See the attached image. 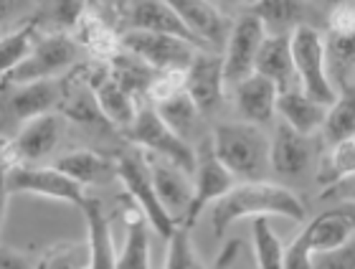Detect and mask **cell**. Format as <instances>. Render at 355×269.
<instances>
[{
	"label": "cell",
	"instance_id": "obj_24",
	"mask_svg": "<svg viewBox=\"0 0 355 269\" xmlns=\"http://www.w3.org/2000/svg\"><path fill=\"white\" fill-rule=\"evenodd\" d=\"M71 33H74L76 44L87 49L89 53H94L96 61H110L122 49V36H117L110 21H104L94 10H87Z\"/></svg>",
	"mask_w": 355,
	"mask_h": 269
},
{
	"label": "cell",
	"instance_id": "obj_26",
	"mask_svg": "<svg viewBox=\"0 0 355 269\" xmlns=\"http://www.w3.org/2000/svg\"><path fill=\"white\" fill-rule=\"evenodd\" d=\"M307 229H310L312 254H322V252H333V249L343 247L353 236L355 216H348L343 211H327V214H320L312 221H307Z\"/></svg>",
	"mask_w": 355,
	"mask_h": 269
},
{
	"label": "cell",
	"instance_id": "obj_16",
	"mask_svg": "<svg viewBox=\"0 0 355 269\" xmlns=\"http://www.w3.org/2000/svg\"><path fill=\"white\" fill-rule=\"evenodd\" d=\"M145 160H148L150 178H153V186H155V193L163 203V209L168 211V216L175 224H183L193 198V175H188L178 165L168 163L163 157L150 155V153H145Z\"/></svg>",
	"mask_w": 355,
	"mask_h": 269
},
{
	"label": "cell",
	"instance_id": "obj_13",
	"mask_svg": "<svg viewBox=\"0 0 355 269\" xmlns=\"http://www.w3.org/2000/svg\"><path fill=\"white\" fill-rule=\"evenodd\" d=\"M64 134V117L56 112L41 114L36 120L26 122L15 137L3 145V153L13 165H38L59 148Z\"/></svg>",
	"mask_w": 355,
	"mask_h": 269
},
{
	"label": "cell",
	"instance_id": "obj_19",
	"mask_svg": "<svg viewBox=\"0 0 355 269\" xmlns=\"http://www.w3.org/2000/svg\"><path fill=\"white\" fill-rule=\"evenodd\" d=\"M127 31H148V33H165V36L183 38L188 44L198 46L200 51H206L200 41L185 28V23L178 18V13L168 6V0H132V6L127 8Z\"/></svg>",
	"mask_w": 355,
	"mask_h": 269
},
{
	"label": "cell",
	"instance_id": "obj_23",
	"mask_svg": "<svg viewBox=\"0 0 355 269\" xmlns=\"http://www.w3.org/2000/svg\"><path fill=\"white\" fill-rule=\"evenodd\" d=\"M277 114L284 125L297 130L300 134H315L322 130L327 117V107L307 97L302 89H289L279 92L277 99Z\"/></svg>",
	"mask_w": 355,
	"mask_h": 269
},
{
	"label": "cell",
	"instance_id": "obj_18",
	"mask_svg": "<svg viewBox=\"0 0 355 269\" xmlns=\"http://www.w3.org/2000/svg\"><path fill=\"white\" fill-rule=\"evenodd\" d=\"M315 160V145L312 134H300L289 125L279 122L269 137V165L274 173L287 175V178H300L310 171Z\"/></svg>",
	"mask_w": 355,
	"mask_h": 269
},
{
	"label": "cell",
	"instance_id": "obj_41",
	"mask_svg": "<svg viewBox=\"0 0 355 269\" xmlns=\"http://www.w3.org/2000/svg\"><path fill=\"white\" fill-rule=\"evenodd\" d=\"M0 269H36L23 254L13 252V249L0 247Z\"/></svg>",
	"mask_w": 355,
	"mask_h": 269
},
{
	"label": "cell",
	"instance_id": "obj_32",
	"mask_svg": "<svg viewBox=\"0 0 355 269\" xmlns=\"http://www.w3.org/2000/svg\"><path fill=\"white\" fill-rule=\"evenodd\" d=\"M36 41H38L36 18L23 21L18 28H13L10 33H6V36L0 38V82L28 56Z\"/></svg>",
	"mask_w": 355,
	"mask_h": 269
},
{
	"label": "cell",
	"instance_id": "obj_14",
	"mask_svg": "<svg viewBox=\"0 0 355 269\" xmlns=\"http://www.w3.org/2000/svg\"><path fill=\"white\" fill-rule=\"evenodd\" d=\"M264 36V26L252 13H244L241 18H236L221 53L226 84H236L249 74H254V61H257V53H259Z\"/></svg>",
	"mask_w": 355,
	"mask_h": 269
},
{
	"label": "cell",
	"instance_id": "obj_8",
	"mask_svg": "<svg viewBox=\"0 0 355 269\" xmlns=\"http://www.w3.org/2000/svg\"><path fill=\"white\" fill-rule=\"evenodd\" d=\"M8 188H10V196L31 193L41 196V198H51V201L69 203L76 209H84L89 196L87 188L74 183L59 168H44V165H10Z\"/></svg>",
	"mask_w": 355,
	"mask_h": 269
},
{
	"label": "cell",
	"instance_id": "obj_44",
	"mask_svg": "<svg viewBox=\"0 0 355 269\" xmlns=\"http://www.w3.org/2000/svg\"><path fill=\"white\" fill-rule=\"evenodd\" d=\"M254 0H216L218 8H236V6H252Z\"/></svg>",
	"mask_w": 355,
	"mask_h": 269
},
{
	"label": "cell",
	"instance_id": "obj_45",
	"mask_svg": "<svg viewBox=\"0 0 355 269\" xmlns=\"http://www.w3.org/2000/svg\"><path fill=\"white\" fill-rule=\"evenodd\" d=\"M348 3V0H325V6H330V8H343Z\"/></svg>",
	"mask_w": 355,
	"mask_h": 269
},
{
	"label": "cell",
	"instance_id": "obj_10",
	"mask_svg": "<svg viewBox=\"0 0 355 269\" xmlns=\"http://www.w3.org/2000/svg\"><path fill=\"white\" fill-rule=\"evenodd\" d=\"M183 89L203 117H216L226 99V76L218 51H198L183 71Z\"/></svg>",
	"mask_w": 355,
	"mask_h": 269
},
{
	"label": "cell",
	"instance_id": "obj_3",
	"mask_svg": "<svg viewBox=\"0 0 355 269\" xmlns=\"http://www.w3.org/2000/svg\"><path fill=\"white\" fill-rule=\"evenodd\" d=\"M64 76L26 84H0V137L10 140L26 122L59 110Z\"/></svg>",
	"mask_w": 355,
	"mask_h": 269
},
{
	"label": "cell",
	"instance_id": "obj_40",
	"mask_svg": "<svg viewBox=\"0 0 355 269\" xmlns=\"http://www.w3.org/2000/svg\"><path fill=\"white\" fill-rule=\"evenodd\" d=\"M10 160L8 155L0 150V229H3V221H6V211L8 201H10V188H8V171H10Z\"/></svg>",
	"mask_w": 355,
	"mask_h": 269
},
{
	"label": "cell",
	"instance_id": "obj_1",
	"mask_svg": "<svg viewBox=\"0 0 355 269\" xmlns=\"http://www.w3.org/2000/svg\"><path fill=\"white\" fill-rule=\"evenodd\" d=\"M292 218L304 221L307 209L295 191L266 180H241L226 191L211 206V229L214 236L223 239L229 226L244 218Z\"/></svg>",
	"mask_w": 355,
	"mask_h": 269
},
{
	"label": "cell",
	"instance_id": "obj_7",
	"mask_svg": "<svg viewBox=\"0 0 355 269\" xmlns=\"http://www.w3.org/2000/svg\"><path fill=\"white\" fill-rule=\"evenodd\" d=\"M127 140L132 142L135 148L145 150L150 155H157L168 160V163L178 165L180 171L193 175L196 171V148L191 142H185L183 137H178L160 117H157L153 105H140L137 117L130 128L125 130Z\"/></svg>",
	"mask_w": 355,
	"mask_h": 269
},
{
	"label": "cell",
	"instance_id": "obj_2",
	"mask_svg": "<svg viewBox=\"0 0 355 269\" xmlns=\"http://www.w3.org/2000/svg\"><path fill=\"white\" fill-rule=\"evenodd\" d=\"M214 155L221 165L241 180H264L269 165V137L261 128L249 122H218L211 134Z\"/></svg>",
	"mask_w": 355,
	"mask_h": 269
},
{
	"label": "cell",
	"instance_id": "obj_17",
	"mask_svg": "<svg viewBox=\"0 0 355 269\" xmlns=\"http://www.w3.org/2000/svg\"><path fill=\"white\" fill-rule=\"evenodd\" d=\"M231 97L236 105V112L241 114V122L257 125V128H269L277 117V99H279V87L269 82L261 74H249L241 82L231 84Z\"/></svg>",
	"mask_w": 355,
	"mask_h": 269
},
{
	"label": "cell",
	"instance_id": "obj_38",
	"mask_svg": "<svg viewBox=\"0 0 355 269\" xmlns=\"http://www.w3.org/2000/svg\"><path fill=\"white\" fill-rule=\"evenodd\" d=\"M312 244H310V229L304 224V229L297 234L295 239L289 241V247L284 249V267L287 269H312Z\"/></svg>",
	"mask_w": 355,
	"mask_h": 269
},
{
	"label": "cell",
	"instance_id": "obj_4",
	"mask_svg": "<svg viewBox=\"0 0 355 269\" xmlns=\"http://www.w3.org/2000/svg\"><path fill=\"white\" fill-rule=\"evenodd\" d=\"M82 46L76 44L71 33H49L38 36L31 53L3 79L0 84H26V82H44V79H61L71 69L79 67Z\"/></svg>",
	"mask_w": 355,
	"mask_h": 269
},
{
	"label": "cell",
	"instance_id": "obj_31",
	"mask_svg": "<svg viewBox=\"0 0 355 269\" xmlns=\"http://www.w3.org/2000/svg\"><path fill=\"white\" fill-rule=\"evenodd\" d=\"M107 64H110L112 76H114V79H117V82L137 99L145 97L148 87L153 84V79L157 76L155 69L148 67L145 61L137 59V56H135V53H130L127 49H119V51L114 53Z\"/></svg>",
	"mask_w": 355,
	"mask_h": 269
},
{
	"label": "cell",
	"instance_id": "obj_35",
	"mask_svg": "<svg viewBox=\"0 0 355 269\" xmlns=\"http://www.w3.org/2000/svg\"><path fill=\"white\" fill-rule=\"evenodd\" d=\"M254 254H257L259 269H287L284 247L269 226V218H254Z\"/></svg>",
	"mask_w": 355,
	"mask_h": 269
},
{
	"label": "cell",
	"instance_id": "obj_9",
	"mask_svg": "<svg viewBox=\"0 0 355 269\" xmlns=\"http://www.w3.org/2000/svg\"><path fill=\"white\" fill-rule=\"evenodd\" d=\"M236 183V178L231 175L226 168L221 165V160L214 155V148H211V137H203L200 145L196 148V171H193V198L191 206H188V214H185L183 224L180 226H193L198 224L200 214L214 206L218 198H221L231 186Z\"/></svg>",
	"mask_w": 355,
	"mask_h": 269
},
{
	"label": "cell",
	"instance_id": "obj_47",
	"mask_svg": "<svg viewBox=\"0 0 355 269\" xmlns=\"http://www.w3.org/2000/svg\"><path fill=\"white\" fill-rule=\"evenodd\" d=\"M3 145H6V140H3V137H0V150H3Z\"/></svg>",
	"mask_w": 355,
	"mask_h": 269
},
{
	"label": "cell",
	"instance_id": "obj_37",
	"mask_svg": "<svg viewBox=\"0 0 355 269\" xmlns=\"http://www.w3.org/2000/svg\"><path fill=\"white\" fill-rule=\"evenodd\" d=\"M89 10V0H49V21L53 28L61 33L76 28V23L82 21V15Z\"/></svg>",
	"mask_w": 355,
	"mask_h": 269
},
{
	"label": "cell",
	"instance_id": "obj_33",
	"mask_svg": "<svg viewBox=\"0 0 355 269\" xmlns=\"http://www.w3.org/2000/svg\"><path fill=\"white\" fill-rule=\"evenodd\" d=\"M355 175V137L338 142L330 148V155L327 160H322V168H320L318 183L325 191L340 186L343 180H348Z\"/></svg>",
	"mask_w": 355,
	"mask_h": 269
},
{
	"label": "cell",
	"instance_id": "obj_20",
	"mask_svg": "<svg viewBox=\"0 0 355 269\" xmlns=\"http://www.w3.org/2000/svg\"><path fill=\"white\" fill-rule=\"evenodd\" d=\"M254 71L277 84L279 92L300 89V82H297L295 74V61H292L289 33H279V36L266 33L259 46V53H257V61H254Z\"/></svg>",
	"mask_w": 355,
	"mask_h": 269
},
{
	"label": "cell",
	"instance_id": "obj_46",
	"mask_svg": "<svg viewBox=\"0 0 355 269\" xmlns=\"http://www.w3.org/2000/svg\"><path fill=\"white\" fill-rule=\"evenodd\" d=\"M348 198H350V201H353V203H355V186H353V188H350V196H348Z\"/></svg>",
	"mask_w": 355,
	"mask_h": 269
},
{
	"label": "cell",
	"instance_id": "obj_39",
	"mask_svg": "<svg viewBox=\"0 0 355 269\" xmlns=\"http://www.w3.org/2000/svg\"><path fill=\"white\" fill-rule=\"evenodd\" d=\"M312 269H355V234L343 247L312 257Z\"/></svg>",
	"mask_w": 355,
	"mask_h": 269
},
{
	"label": "cell",
	"instance_id": "obj_12",
	"mask_svg": "<svg viewBox=\"0 0 355 269\" xmlns=\"http://www.w3.org/2000/svg\"><path fill=\"white\" fill-rule=\"evenodd\" d=\"M82 76L87 79V84L92 87L96 97V105L102 110L104 120L110 122L112 128L127 130L137 117V110H140V99L132 97L130 92L122 87V84L112 76L110 64L107 61H94V64H87V67H79Z\"/></svg>",
	"mask_w": 355,
	"mask_h": 269
},
{
	"label": "cell",
	"instance_id": "obj_28",
	"mask_svg": "<svg viewBox=\"0 0 355 269\" xmlns=\"http://www.w3.org/2000/svg\"><path fill=\"white\" fill-rule=\"evenodd\" d=\"M322 134L330 148L348 137H355V82L343 84L338 89L335 102L327 107Z\"/></svg>",
	"mask_w": 355,
	"mask_h": 269
},
{
	"label": "cell",
	"instance_id": "obj_30",
	"mask_svg": "<svg viewBox=\"0 0 355 269\" xmlns=\"http://www.w3.org/2000/svg\"><path fill=\"white\" fill-rule=\"evenodd\" d=\"M140 211L127 214V241L117 254V269H150V229Z\"/></svg>",
	"mask_w": 355,
	"mask_h": 269
},
{
	"label": "cell",
	"instance_id": "obj_43",
	"mask_svg": "<svg viewBox=\"0 0 355 269\" xmlns=\"http://www.w3.org/2000/svg\"><path fill=\"white\" fill-rule=\"evenodd\" d=\"M21 6L23 0H0V23H6Z\"/></svg>",
	"mask_w": 355,
	"mask_h": 269
},
{
	"label": "cell",
	"instance_id": "obj_27",
	"mask_svg": "<svg viewBox=\"0 0 355 269\" xmlns=\"http://www.w3.org/2000/svg\"><path fill=\"white\" fill-rule=\"evenodd\" d=\"M153 107H155L157 117H160L178 137H183L185 142H191L193 134H200V125H203L206 117L198 112V107L193 105V99L185 94V89L175 92V94H171L168 99H163V102H157V105H153Z\"/></svg>",
	"mask_w": 355,
	"mask_h": 269
},
{
	"label": "cell",
	"instance_id": "obj_25",
	"mask_svg": "<svg viewBox=\"0 0 355 269\" xmlns=\"http://www.w3.org/2000/svg\"><path fill=\"white\" fill-rule=\"evenodd\" d=\"M304 10H307L304 0H254L252 6H249V13L272 36L292 33L297 26H302Z\"/></svg>",
	"mask_w": 355,
	"mask_h": 269
},
{
	"label": "cell",
	"instance_id": "obj_6",
	"mask_svg": "<svg viewBox=\"0 0 355 269\" xmlns=\"http://www.w3.org/2000/svg\"><path fill=\"white\" fill-rule=\"evenodd\" d=\"M117 178L122 180L127 196L135 201L137 211H140L145 221L150 224L153 232H157L163 239H168L175 232V221L168 216V211L163 209V203L157 198L153 178H150V168L145 160V153L140 148H130L117 157Z\"/></svg>",
	"mask_w": 355,
	"mask_h": 269
},
{
	"label": "cell",
	"instance_id": "obj_22",
	"mask_svg": "<svg viewBox=\"0 0 355 269\" xmlns=\"http://www.w3.org/2000/svg\"><path fill=\"white\" fill-rule=\"evenodd\" d=\"M59 168L64 175L79 183V186H107L117 178V157H110L96 150H71L67 155L59 157V163L53 165Z\"/></svg>",
	"mask_w": 355,
	"mask_h": 269
},
{
	"label": "cell",
	"instance_id": "obj_29",
	"mask_svg": "<svg viewBox=\"0 0 355 269\" xmlns=\"http://www.w3.org/2000/svg\"><path fill=\"white\" fill-rule=\"evenodd\" d=\"M325 59L327 74L335 89L348 84L350 74H355V33L343 31H327L325 36Z\"/></svg>",
	"mask_w": 355,
	"mask_h": 269
},
{
	"label": "cell",
	"instance_id": "obj_21",
	"mask_svg": "<svg viewBox=\"0 0 355 269\" xmlns=\"http://www.w3.org/2000/svg\"><path fill=\"white\" fill-rule=\"evenodd\" d=\"M87 216V247H89V269H117V249L112 239V221L104 211L102 201L87 196L84 203Z\"/></svg>",
	"mask_w": 355,
	"mask_h": 269
},
{
	"label": "cell",
	"instance_id": "obj_34",
	"mask_svg": "<svg viewBox=\"0 0 355 269\" xmlns=\"http://www.w3.org/2000/svg\"><path fill=\"white\" fill-rule=\"evenodd\" d=\"M36 269H89L87 241H59L38 257Z\"/></svg>",
	"mask_w": 355,
	"mask_h": 269
},
{
	"label": "cell",
	"instance_id": "obj_15",
	"mask_svg": "<svg viewBox=\"0 0 355 269\" xmlns=\"http://www.w3.org/2000/svg\"><path fill=\"white\" fill-rule=\"evenodd\" d=\"M168 6L185 23V28L198 38L206 51H221L234 23L223 15L216 0H168Z\"/></svg>",
	"mask_w": 355,
	"mask_h": 269
},
{
	"label": "cell",
	"instance_id": "obj_5",
	"mask_svg": "<svg viewBox=\"0 0 355 269\" xmlns=\"http://www.w3.org/2000/svg\"><path fill=\"white\" fill-rule=\"evenodd\" d=\"M292 44V61H295V74L300 82V89L312 97L320 105L330 107L338 97V89L330 82L325 59V38L312 26H297L289 33Z\"/></svg>",
	"mask_w": 355,
	"mask_h": 269
},
{
	"label": "cell",
	"instance_id": "obj_11",
	"mask_svg": "<svg viewBox=\"0 0 355 269\" xmlns=\"http://www.w3.org/2000/svg\"><path fill=\"white\" fill-rule=\"evenodd\" d=\"M122 49L135 53L155 71H185L193 56L200 51L198 46L188 44L183 38L148 31H127L122 36Z\"/></svg>",
	"mask_w": 355,
	"mask_h": 269
},
{
	"label": "cell",
	"instance_id": "obj_42",
	"mask_svg": "<svg viewBox=\"0 0 355 269\" xmlns=\"http://www.w3.org/2000/svg\"><path fill=\"white\" fill-rule=\"evenodd\" d=\"M92 6H96L94 13L104 15L107 10H112V13H127V8L132 6V0H92Z\"/></svg>",
	"mask_w": 355,
	"mask_h": 269
},
{
	"label": "cell",
	"instance_id": "obj_36",
	"mask_svg": "<svg viewBox=\"0 0 355 269\" xmlns=\"http://www.w3.org/2000/svg\"><path fill=\"white\" fill-rule=\"evenodd\" d=\"M168 249H165V269H206L200 264L196 249L191 241V229L188 226H175V232L168 236Z\"/></svg>",
	"mask_w": 355,
	"mask_h": 269
}]
</instances>
